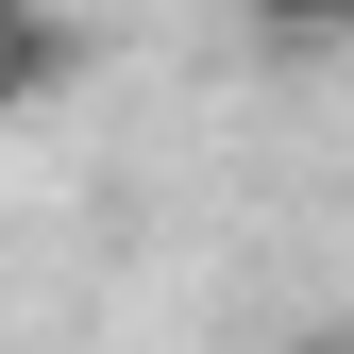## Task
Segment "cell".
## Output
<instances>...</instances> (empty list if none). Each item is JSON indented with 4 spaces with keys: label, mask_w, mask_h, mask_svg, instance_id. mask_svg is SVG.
<instances>
[{
    "label": "cell",
    "mask_w": 354,
    "mask_h": 354,
    "mask_svg": "<svg viewBox=\"0 0 354 354\" xmlns=\"http://www.w3.org/2000/svg\"><path fill=\"white\" fill-rule=\"evenodd\" d=\"M51 84H84V34H68V17H34V0H0V118L51 102Z\"/></svg>",
    "instance_id": "cell-1"
}]
</instances>
